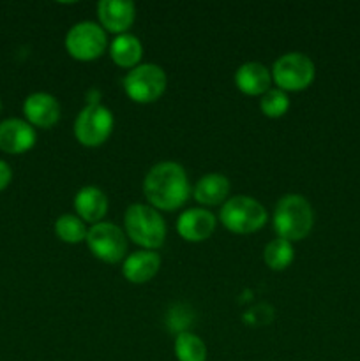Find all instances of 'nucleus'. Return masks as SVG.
Returning <instances> with one entry per match:
<instances>
[{"mask_svg": "<svg viewBox=\"0 0 360 361\" xmlns=\"http://www.w3.org/2000/svg\"><path fill=\"white\" fill-rule=\"evenodd\" d=\"M143 192L155 210H176L186 203L191 194L186 169L172 161L159 162L145 176Z\"/></svg>", "mask_w": 360, "mask_h": 361, "instance_id": "obj_1", "label": "nucleus"}, {"mask_svg": "<svg viewBox=\"0 0 360 361\" xmlns=\"http://www.w3.org/2000/svg\"><path fill=\"white\" fill-rule=\"evenodd\" d=\"M314 226V212L309 201L300 194H286L274 210V229L279 238L299 242L311 233Z\"/></svg>", "mask_w": 360, "mask_h": 361, "instance_id": "obj_2", "label": "nucleus"}, {"mask_svg": "<svg viewBox=\"0 0 360 361\" xmlns=\"http://www.w3.org/2000/svg\"><path fill=\"white\" fill-rule=\"evenodd\" d=\"M124 228L129 240L145 247V250L159 249L166 240L164 219L150 204H131L124 217Z\"/></svg>", "mask_w": 360, "mask_h": 361, "instance_id": "obj_3", "label": "nucleus"}, {"mask_svg": "<svg viewBox=\"0 0 360 361\" xmlns=\"http://www.w3.org/2000/svg\"><path fill=\"white\" fill-rule=\"evenodd\" d=\"M219 217L226 229L236 235H247L263 228L267 222V212L253 197L235 196L222 204Z\"/></svg>", "mask_w": 360, "mask_h": 361, "instance_id": "obj_4", "label": "nucleus"}, {"mask_svg": "<svg viewBox=\"0 0 360 361\" xmlns=\"http://www.w3.org/2000/svg\"><path fill=\"white\" fill-rule=\"evenodd\" d=\"M314 74H316V69H314L313 60L299 51L279 56L272 67V80L281 90H304L313 83Z\"/></svg>", "mask_w": 360, "mask_h": 361, "instance_id": "obj_5", "label": "nucleus"}, {"mask_svg": "<svg viewBox=\"0 0 360 361\" xmlns=\"http://www.w3.org/2000/svg\"><path fill=\"white\" fill-rule=\"evenodd\" d=\"M166 73L155 63H141L131 69L124 80L126 94L140 104L154 102L164 94L166 90Z\"/></svg>", "mask_w": 360, "mask_h": 361, "instance_id": "obj_6", "label": "nucleus"}, {"mask_svg": "<svg viewBox=\"0 0 360 361\" xmlns=\"http://www.w3.org/2000/svg\"><path fill=\"white\" fill-rule=\"evenodd\" d=\"M108 48L106 30L94 21L76 23L66 35V49L73 59L90 62L99 59Z\"/></svg>", "mask_w": 360, "mask_h": 361, "instance_id": "obj_7", "label": "nucleus"}, {"mask_svg": "<svg viewBox=\"0 0 360 361\" xmlns=\"http://www.w3.org/2000/svg\"><path fill=\"white\" fill-rule=\"evenodd\" d=\"M113 130V115L101 104H88L81 109L74 122V136L83 147H99Z\"/></svg>", "mask_w": 360, "mask_h": 361, "instance_id": "obj_8", "label": "nucleus"}, {"mask_svg": "<svg viewBox=\"0 0 360 361\" xmlns=\"http://www.w3.org/2000/svg\"><path fill=\"white\" fill-rule=\"evenodd\" d=\"M87 245L94 257L115 264L124 259L127 250L126 235L113 222H97L87 233Z\"/></svg>", "mask_w": 360, "mask_h": 361, "instance_id": "obj_9", "label": "nucleus"}, {"mask_svg": "<svg viewBox=\"0 0 360 361\" xmlns=\"http://www.w3.org/2000/svg\"><path fill=\"white\" fill-rule=\"evenodd\" d=\"M35 129L21 118H7L0 122V150L9 155H20L35 145Z\"/></svg>", "mask_w": 360, "mask_h": 361, "instance_id": "obj_10", "label": "nucleus"}, {"mask_svg": "<svg viewBox=\"0 0 360 361\" xmlns=\"http://www.w3.org/2000/svg\"><path fill=\"white\" fill-rule=\"evenodd\" d=\"M23 113L32 127L49 129L60 120V104L52 94L35 92L25 99Z\"/></svg>", "mask_w": 360, "mask_h": 361, "instance_id": "obj_11", "label": "nucleus"}, {"mask_svg": "<svg viewBox=\"0 0 360 361\" xmlns=\"http://www.w3.org/2000/svg\"><path fill=\"white\" fill-rule=\"evenodd\" d=\"M99 21L104 30L112 34H126L133 27L136 7L131 0H101L97 6Z\"/></svg>", "mask_w": 360, "mask_h": 361, "instance_id": "obj_12", "label": "nucleus"}, {"mask_svg": "<svg viewBox=\"0 0 360 361\" xmlns=\"http://www.w3.org/2000/svg\"><path fill=\"white\" fill-rule=\"evenodd\" d=\"M215 217L205 208L186 210L176 221V231L187 242H203L214 233Z\"/></svg>", "mask_w": 360, "mask_h": 361, "instance_id": "obj_13", "label": "nucleus"}, {"mask_svg": "<svg viewBox=\"0 0 360 361\" xmlns=\"http://www.w3.org/2000/svg\"><path fill=\"white\" fill-rule=\"evenodd\" d=\"M74 210L78 212V217L83 222L97 224L108 212V197L97 187L87 185L76 192Z\"/></svg>", "mask_w": 360, "mask_h": 361, "instance_id": "obj_14", "label": "nucleus"}, {"mask_svg": "<svg viewBox=\"0 0 360 361\" xmlns=\"http://www.w3.org/2000/svg\"><path fill=\"white\" fill-rule=\"evenodd\" d=\"M159 268H161V257L157 252L140 250V252H134L129 257H126L122 274L133 284H145L155 277Z\"/></svg>", "mask_w": 360, "mask_h": 361, "instance_id": "obj_15", "label": "nucleus"}, {"mask_svg": "<svg viewBox=\"0 0 360 361\" xmlns=\"http://www.w3.org/2000/svg\"><path fill=\"white\" fill-rule=\"evenodd\" d=\"M272 73L260 62H247L235 73V85L246 95H263L270 90Z\"/></svg>", "mask_w": 360, "mask_h": 361, "instance_id": "obj_16", "label": "nucleus"}, {"mask_svg": "<svg viewBox=\"0 0 360 361\" xmlns=\"http://www.w3.org/2000/svg\"><path fill=\"white\" fill-rule=\"evenodd\" d=\"M229 194V180L219 173H210L203 178L198 180L194 187V200L207 207H215V204H224L228 201Z\"/></svg>", "mask_w": 360, "mask_h": 361, "instance_id": "obj_17", "label": "nucleus"}, {"mask_svg": "<svg viewBox=\"0 0 360 361\" xmlns=\"http://www.w3.org/2000/svg\"><path fill=\"white\" fill-rule=\"evenodd\" d=\"M143 55V48L136 35L120 34L109 44V56L113 62L126 69H134Z\"/></svg>", "mask_w": 360, "mask_h": 361, "instance_id": "obj_18", "label": "nucleus"}, {"mask_svg": "<svg viewBox=\"0 0 360 361\" xmlns=\"http://www.w3.org/2000/svg\"><path fill=\"white\" fill-rule=\"evenodd\" d=\"M175 356L179 361H207V345L198 335L182 331L175 338Z\"/></svg>", "mask_w": 360, "mask_h": 361, "instance_id": "obj_19", "label": "nucleus"}, {"mask_svg": "<svg viewBox=\"0 0 360 361\" xmlns=\"http://www.w3.org/2000/svg\"><path fill=\"white\" fill-rule=\"evenodd\" d=\"M293 257H295V250H293L292 242L279 238V236L275 240H272L263 250L265 263L274 271H281L284 268H288L292 264Z\"/></svg>", "mask_w": 360, "mask_h": 361, "instance_id": "obj_20", "label": "nucleus"}, {"mask_svg": "<svg viewBox=\"0 0 360 361\" xmlns=\"http://www.w3.org/2000/svg\"><path fill=\"white\" fill-rule=\"evenodd\" d=\"M55 233L62 242L66 243H80L87 240L88 229L85 228V222L78 215H60L55 222Z\"/></svg>", "mask_w": 360, "mask_h": 361, "instance_id": "obj_21", "label": "nucleus"}, {"mask_svg": "<svg viewBox=\"0 0 360 361\" xmlns=\"http://www.w3.org/2000/svg\"><path fill=\"white\" fill-rule=\"evenodd\" d=\"M260 109L265 116L279 118V116H282L289 109L288 95L281 88H270V90L261 95Z\"/></svg>", "mask_w": 360, "mask_h": 361, "instance_id": "obj_22", "label": "nucleus"}, {"mask_svg": "<svg viewBox=\"0 0 360 361\" xmlns=\"http://www.w3.org/2000/svg\"><path fill=\"white\" fill-rule=\"evenodd\" d=\"M11 180H13V169H11V166L6 161L0 159V190L7 189Z\"/></svg>", "mask_w": 360, "mask_h": 361, "instance_id": "obj_23", "label": "nucleus"}, {"mask_svg": "<svg viewBox=\"0 0 360 361\" xmlns=\"http://www.w3.org/2000/svg\"><path fill=\"white\" fill-rule=\"evenodd\" d=\"M0 109H2V102H0Z\"/></svg>", "mask_w": 360, "mask_h": 361, "instance_id": "obj_24", "label": "nucleus"}]
</instances>
